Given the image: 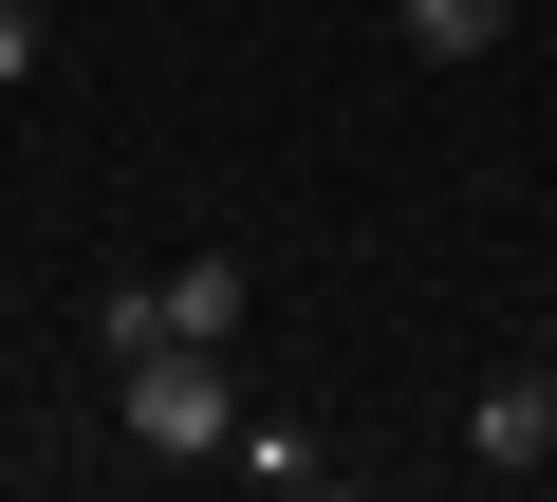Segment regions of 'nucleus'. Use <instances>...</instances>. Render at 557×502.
<instances>
[{"label": "nucleus", "instance_id": "obj_1", "mask_svg": "<svg viewBox=\"0 0 557 502\" xmlns=\"http://www.w3.org/2000/svg\"><path fill=\"white\" fill-rule=\"evenodd\" d=\"M112 428H131L149 465H223V446H242V409H223V335H149V354H112Z\"/></svg>", "mask_w": 557, "mask_h": 502}, {"label": "nucleus", "instance_id": "obj_2", "mask_svg": "<svg viewBox=\"0 0 557 502\" xmlns=\"http://www.w3.org/2000/svg\"><path fill=\"white\" fill-rule=\"evenodd\" d=\"M149 335H242V261H149L94 298V354H149Z\"/></svg>", "mask_w": 557, "mask_h": 502}, {"label": "nucleus", "instance_id": "obj_3", "mask_svg": "<svg viewBox=\"0 0 557 502\" xmlns=\"http://www.w3.org/2000/svg\"><path fill=\"white\" fill-rule=\"evenodd\" d=\"M465 465H483V483H539V465H557V372H483V391H465Z\"/></svg>", "mask_w": 557, "mask_h": 502}, {"label": "nucleus", "instance_id": "obj_4", "mask_svg": "<svg viewBox=\"0 0 557 502\" xmlns=\"http://www.w3.org/2000/svg\"><path fill=\"white\" fill-rule=\"evenodd\" d=\"M223 465H242L260 502H317V483H335V446H317L298 409H242V446H223Z\"/></svg>", "mask_w": 557, "mask_h": 502}, {"label": "nucleus", "instance_id": "obj_5", "mask_svg": "<svg viewBox=\"0 0 557 502\" xmlns=\"http://www.w3.org/2000/svg\"><path fill=\"white\" fill-rule=\"evenodd\" d=\"M391 20H409V57H483V38L520 20V0H391Z\"/></svg>", "mask_w": 557, "mask_h": 502}, {"label": "nucleus", "instance_id": "obj_6", "mask_svg": "<svg viewBox=\"0 0 557 502\" xmlns=\"http://www.w3.org/2000/svg\"><path fill=\"white\" fill-rule=\"evenodd\" d=\"M38 75V0H0V94H20Z\"/></svg>", "mask_w": 557, "mask_h": 502}]
</instances>
